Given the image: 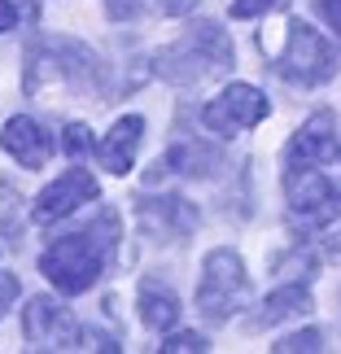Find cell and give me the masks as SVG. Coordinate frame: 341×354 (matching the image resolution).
I'll use <instances>...</instances> for the list:
<instances>
[{
  "label": "cell",
  "mask_w": 341,
  "mask_h": 354,
  "mask_svg": "<svg viewBox=\"0 0 341 354\" xmlns=\"http://www.w3.org/2000/svg\"><path fill=\"white\" fill-rule=\"evenodd\" d=\"M114 227H118V214H114V210H101L97 227H88V232H71V236L53 241L48 250L39 254V271H44V280H48L57 293H66V297L88 293L92 284L101 280L105 263H110Z\"/></svg>",
  "instance_id": "6da1fadb"
},
{
  "label": "cell",
  "mask_w": 341,
  "mask_h": 354,
  "mask_svg": "<svg viewBox=\"0 0 341 354\" xmlns=\"http://www.w3.org/2000/svg\"><path fill=\"white\" fill-rule=\"evenodd\" d=\"M232 66V39L219 22H193L175 44L154 53V75L175 88H197L201 79Z\"/></svg>",
  "instance_id": "7a4b0ae2"
},
{
  "label": "cell",
  "mask_w": 341,
  "mask_h": 354,
  "mask_svg": "<svg viewBox=\"0 0 341 354\" xmlns=\"http://www.w3.org/2000/svg\"><path fill=\"white\" fill-rule=\"evenodd\" d=\"M44 75H57L79 97H101L105 92V66L79 39H48V44H35L26 53V92H35Z\"/></svg>",
  "instance_id": "3957f363"
},
{
  "label": "cell",
  "mask_w": 341,
  "mask_h": 354,
  "mask_svg": "<svg viewBox=\"0 0 341 354\" xmlns=\"http://www.w3.org/2000/svg\"><path fill=\"white\" fill-rule=\"evenodd\" d=\"M271 71L297 88H320L337 75V57H333V44L320 31H311L306 22L293 18L284 26V48L271 53Z\"/></svg>",
  "instance_id": "277c9868"
},
{
  "label": "cell",
  "mask_w": 341,
  "mask_h": 354,
  "mask_svg": "<svg viewBox=\"0 0 341 354\" xmlns=\"http://www.w3.org/2000/svg\"><path fill=\"white\" fill-rule=\"evenodd\" d=\"M250 297V276L237 250H210L206 267H201V284H197V310L210 324H228Z\"/></svg>",
  "instance_id": "5b68a950"
},
{
  "label": "cell",
  "mask_w": 341,
  "mask_h": 354,
  "mask_svg": "<svg viewBox=\"0 0 341 354\" xmlns=\"http://www.w3.org/2000/svg\"><path fill=\"white\" fill-rule=\"evenodd\" d=\"M284 193H289V210L297 223H333L341 214V184H333L320 167H297L284 171Z\"/></svg>",
  "instance_id": "8992f818"
},
{
  "label": "cell",
  "mask_w": 341,
  "mask_h": 354,
  "mask_svg": "<svg viewBox=\"0 0 341 354\" xmlns=\"http://www.w3.org/2000/svg\"><path fill=\"white\" fill-rule=\"evenodd\" d=\"M22 337L31 350H79L84 346V328L79 319L53 297H31L22 310Z\"/></svg>",
  "instance_id": "52a82bcc"
},
{
  "label": "cell",
  "mask_w": 341,
  "mask_h": 354,
  "mask_svg": "<svg viewBox=\"0 0 341 354\" xmlns=\"http://www.w3.org/2000/svg\"><path fill=\"white\" fill-rule=\"evenodd\" d=\"M267 114H271V105H267V97L258 88H250V84H228L219 97L201 110V122H206L214 136H237V131L258 127Z\"/></svg>",
  "instance_id": "ba28073f"
},
{
  "label": "cell",
  "mask_w": 341,
  "mask_h": 354,
  "mask_svg": "<svg viewBox=\"0 0 341 354\" xmlns=\"http://www.w3.org/2000/svg\"><path fill=\"white\" fill-rule=\"evenodd\" d=\"M341 158V145H337V118L333 110H315L302 127L293 131L289 149H284V171H297V167H324V162Z\"/></svg>",
  "instance_id": "9c48e42d"
},
{
  "label": "cell",
  "mask_w": 341,
  "mask_h": 354,
  "mask_svg": "<svg viewBox=\"0 0 341 354\" xmlns=\"http://www.w3.org/2000/svg\"><path fill=\"white\" fill-rule=\"evenodd\" d=\"M97 197H101V188L88 171H66L35 197L31 214H35V223H57V219L75 214L79 206H88V201H97Z\"/></svg>",
  "instance_id": "30bf717a"
},
{
  "label": "cell",
  "mask_w": 341,
  "mask_h": 354,
  "mask_svg": "<svg viewBox=\"0 0 341 354\" xmlns=\"http://www.w3.org/2000/svg\"><path fill=\"white\" fill-rule=\"evenodd\" d=\"M219 149H210L206 140H193V136H175V145L167 149V158L154 162L149 167V184H158L162 175H197V180H206V175L219 171Z\"/></svg>",
  "instance_id": "8fae6325"
},
{
  "label": "cell",
  "mask_w": 341,
  "mask_h": 354,
  "mask_svg": "<svg viewBox=\"0 0 341 354\" xmlns=\"http://www.w3.org/2000/svg\"><path fill=\"white\" fill-rule=\"evenodd\" d=\"M0 145L9 149V158H18V167L26 171H44V162L53 158V136L39 127L35 118H9L0 131Z\"/></svg>",
  "instance_id": "7c38bea8"
},
{
  "label": "cell",
  "mask_w": 341,
  "mask_h": 354,
  "mask_svg": "<svg viewBox=\"0 0 341 354\" xmlns=\"http://www.w3.org/2000/svg\"><path fill=\"white\" fill-rule=\"evenodd\" d=\"M136 210H140V223L149 232H158L162 241H180L197 227V210L188 206L184 197H158V201H136Z\"/></svg>",
  "instance_id": "4fadbf2b"
},
{
  "label": "cell",
  "mask_w": 341,
  "mask_h": 354,
  "mask_svg": "<svg viewBox=\"0 0 341 354\" xmlns=\"http://www.w3.org/2000/svg\"><path fill=\"white\" fill-rule=\"evenodd\" d=\"M140 136H145V118H136V114L118 118L114 127H110V136H105V140L97 145V162H101L105 171H114V175L131 171L136 149H140Z\"/></svg>",
  "instance_id": "5bb4252c"
},
{
  "label": "cell",
  "mask_w": 341,
  "mask_h": 354,
  "mask_svg": "<svg viewBox=\"0 0 341 354\" xmlns=\"http://www.w3.org/2000/svg\"><path fill=\"white\" fill-rule=\"evenodd\" d=\"M140 319L149 324V328H158V333H171L175 324H180V297L171 293L167 280L149 276L140 284Z\"/></svg>",
  "instance_id": "9a60e30c"
},
{
  "label": "cell",
  "mask_w": 341,
  "mask_h": 354,
  "mask_svg": "<svg viewBox=\"0 0 341 354\" xmlns=\"http://www.w3.org/2000/svg\"><path fill=\"white\" fill-rule=\"evenodd\" d=\"M311 310V293L302 289V284H284V289H276L271 297H263V306H258V315H250V328H271V324L280 319H293V315H306Z\"/></svg>",
  "instance_id": "2e32d148"
},
{
  "label": "cell",
  "mask_w": 341,
  "mask_h": 354,
  "mask_svg": "<svg viewBox=\"0 0 341 354\" xmlns=\"http://www.w3.org/2000/svg\"><path fill=\"white\" fill-rule=\"evenodd\" d=\"M62 145H66V153H71L75 162H79V158H88L92 149H97V140H92V127H88V122H71Z\"/></svg>",
  "instance_id": "e0dca14e"
},
{
  "label": "cell",
  "mask_w": 341,
  "mask_h": 354,
  "mask_svg": "<svg viewBox=\"0 0 341 354\" xmlns=\"http://www.w3.org/2000/svg\"><path fill=\"white\" fill-rule=\"evenodd\" d=\"M276 354H315V350H324V337L315 333V328H306V333H293V337H284L280 346H271Z\"/></svg>",
  "instance_id": "ac0fdd59"
},
{
  "label": "cell",
  "mask_w": 341,
  "mask_h": 354,
  "mask_svg": "<svg viewBox=\"0 0 341 354\" xmlns=\"http://www.w3.org/2000/svg\"><path fill=\"white\" fill-rule=\"evenodd\" d=\"M201 350H210L201 333H175L171 342L162 346V354H201Z\"/></svg>",
  "instance_id": "d6986e66"
},
{
  "label": "cell",
  "mask_w": 341,
  "mask_h": 354,
  "mask_svg": "<svg viewBox=\"0 0 341 354\" xmlns=\"http://www.w3.org/2000/svg\"><path fill=\"white\" fill-rule=\"evenodd\" d=\"M284 0H237L232 5V18H258V13H267V9H280Z\"/></svg>",
  "instance_id": "ffe728a7"
},
{
  "label": "cell",
  "mask_w": 341,
  "mask_h": 354,
  "mask_svg": "<svg viewBox=\"0 0 341 354\" xmlns=\"http://www.w3.org/2000/svg\"><path fill=\"white\" fill-rule=\"evenodd\" d=\"M311 5H315V13L333 26V35L341 39V0H311Z\"/></svg>",
  "instance_id": "44dd1931"
},
{
  "label": "cell",
  "mask_w": 341,
  "mask_h": 354,
  "mask_svg": "<svg viewBox=\"0 0 341 354\" xmlns=\"http://www.w3.org/2000/svg\"><path fill=\"white\" fill-rule=\"evenodd\" d=\"M105 13H110L114 22H127L140 13V0H105Z\"/></svg>",
  "instance_id": "7402d4cb"
},
{
  "label": "cell",
  "mask_w": 341,
  "mask_h": 354,
  "mask_svg": "<svg viewBox=\"0 0 341 354\" xmlns=\"http://www.w3.org/2000/svg\"><path fill=\"white\" fill-rule=\"evenodd\" d=\"M13 297H18V276H9V271H0V315L13 306Z\"/></svg>",
  "instance_id": "603a6c76"
},
{
  "label": "cell",
  "mask_w": 341,
  "mask_h": 354,
  "mask_svg": "<svg viewBox=\"0 0 341 354\" xmlns=\"http://www.w3.org/2000/svg\"><path fill=\"white\" fill-rule=\"evenodd\" d=\"M193 9H197V0H158V13H167V18H184Z\"/></svg>",
  "instance_id": "cb8c5ba5"
},
{
  "label": "cell",
  "mask_w": 341,
  "mask_h": 354,
  "mask_svg": "<svg viewBox=\"0 0 341 354\" xmlns=\"http://www.w3.org/2000/svg\"><path fill=\"white\" fill-rule=\"evenodd\" d=\"M13 22H18V9H13L9 0H0V35L13 31Z\"/></svg>",
  "instance_id": "d4e9b609"
}]
</instances>
